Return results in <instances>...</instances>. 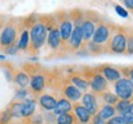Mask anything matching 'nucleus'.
Returning <instances> with one entry per match:
<instances>
[{"instance_id": "obj_22", "label": "nucleus", "mask_w": 133, "mask_h": 124, "mask_svg": "<svg viewBox=\"0 0 133 124\" xmlns=\"http://www.w3.org/2000/svg\"><path fill=\"white\" fill-rule=\"evenodd\" d=\"M15 81H16V84H17L21 89H25V87L30 84V77L26 72L19 71L15 75Z\"/></svg>"}, {"instance_id": "obj_32", "label": "nucleus", "mask_w": 133, "mask_h": 124, "mask_svg": "<svg viewBox=\"0 0 133 124\" xmlns=\"http://www.w3.org/2000/svg\"><path fill=\"white\" fill-rule=\"evenodd\" d=\"M106 124H124V122H123V119H122L121 115H115V117H112L111 119H109V122Z\"/></svg>"}, {"instance_id": "obj_5", "label": "nucleus", "mask_w": 133, "mask_h": 124, "mask_svg": "<svg viewBox=\"0 0 133 124\" xmlns=\"http://www.w3.org/2000/svg\"><path fill=\"white\" fill-rule=\"evenodd\" d=\"M111 34H112V31H111V28L109 27V25L100 22V24L97 25V27H96L95 32H94L92 42L96 43V44H99V46H102L104 43H106L110 39Z\"/></svg>"}, {"instance_id": "obj_12", "label": "nucleus", "mask_w": 133, "mask_h": 124, "mask_svg": "<svg viewBox=\"0 0 133 124\" xmlns=\"http://www.w3.org/2000/svg\"><path fill=\"white\" fill-rule=\"evenodd\" d=\"M71 108H73V106H71L70 101L66 98H61L59 101H57V105H56V108L53 110V112H54V115H62L69 113Z\"/></svg>"}, {"instance_id": "obj_16", "label": "nucleus", "mask_w": 133, "mask_h": 124, "mask_svg": "<svg viewBox=\"0 0 133 124\" xmlns=\"http://www.w3.org/2000/svg\"><path fill=\"white\" fill-rule=\"evenodd\" d=\"M36 111V101L33 100H26L21 102V114L25 118H29L35 113Z\"/></svg>"}, {"instance_id": "obj_20", "label": "nucleus", "mask_w": 133, "mask_h": 124, "mask_svg": "<svg viewBox=\"0 0 133 124\" xmlns=\"http://www.w3.org/2000/svg\"><path fill=\"white\" fill-rule=\"evenodd\" d=\"M116 111H118L119 113H126V112H133V102H129V101L126 100H119L117 103H116Z\"/></svg>"}, {"instance_id": "obj_18", "label": "nucleus", "mask_w": 133, "mask_h": 124, "mask_svg": "<svg viewBox=\"0 0 133 124\" xmlns=\"http://www.w3.org/2000/svg\"><path fill=\"white\" fill-rule=\"evenodd\" d=\"M115 113H116V110H115L114 106H110V105H104L100 111L97 112V114L102 118L104 120L111 119L112 117H115Z\"/></svg>"}, {"instance_id": "obj_34", "label": "nucleus", "mask_w": 133, "mask_h": 124, "mask_svg": "<svg viewBox=\"0 0 133 124\" xmlns=\"http://www.w3.org/2000/svg\"><path fill=\"white\" fill-rule=\"evenodd\" d=\"M26 95H27V91L25 90V89H22V90H20L19 92H17L16 98H24V97H26Z\"/></svg>"}, {"instance_id": "obj_8", "label": "nucleus", "mask_w": 133, "mask_h": 124, "mask_svg": "<svg viewBox=\"0 0 133 124\" xmlns=\"http://www.w3.org/2000/svg\"><path fill=\"white\" fill-rule=\"evenodd\" d=\"M84 41V37H83V32H81L80 26H75L73 32H71V36L69 38V43H68V47L70 48L71 50H78L81 48V43Z\"/></svg>"}, {"instance_id": "obj_36", "label": "nucleus", "mask_w": 133, "mask_h": 124, "mask_svg": "<svg viewBox=\"0 0 133 124\" xmlns=\"http://www.w3.org/2000/svg\"><path fill=\"white\" fill-rule=\"evenodd\" d=\"M129 76H131V79H132V84H133V69L129 71Z\"/></svg>"}, {"instance_id": "obj_14", "label": "nucleus", "mask_w": 133, "mask_h": 124, "mask_svg": "<svg viewBox=\"0 0 133 124\" xmlns=\"http://www.w3.org/2000/svg\"><path fill=\"white\" fill-rule=\"evenodd\" d=\"M64 95H65L66 100L74 101V102H76L78 100H80L81 97H83L81 91L78 87H75L73 84H69V85H66L64 87Z\"/></svg>"}, {"instance_id": "obj_15", "label": "nucleus", "mask_w": 133, "mask_h": 124, "mask_svg": "<svg viewBox=\"0 0 133 124\" xmlns=\"http://www.w3.org/2000/svg\"><path fill=\"white\" fill-rule=\"evenodd\" d=\"M38 103L41 105L43 110L46 111H53L56 108V105H57V100L51 95H42L38 100Z\"/></svg>"}, {"instance_id": "obj_35", "label": "nucleus", "mask_w": 133, "mask_h": 124, "mask_svg": "<svg viewBox=\"0 0 133 124\" xmlns=\"http://www.w3.org/2000/svg\"><path fill=\"white\" fill-rule=\"evenodd\" d=\"M123 4L126 5V8H128L129 10H133V0H124Z\"/></svg>"}, {"instance_id": "obj_2", "label": "nucleus", "mask_w": 133, "mask_h": 124, "mask_svg": "<svg viewBox=\"0 0 133 124\" xmlns=\"http://www.w3.org/2000/svg\"><path fill=\"white\" fill-rule=\"evenodd\" d=\"M109 50L116 54H122L127 50V36L122 31L114 33V36L111 37L109 43Z\"/></svg>"}, {"instance_id": "obj_19", "label": "nucleus", "mask_w": 133, "mask_h": 124, "mask_svg": "<svg viewBox=\"0 0 133 124\" xmlns=\"http://www.w3.org/2000/svg\"><path fill=\"white\" fill-rule=\"evenodd\" d=\"M44 77L42 75H35L32 77V80L30 81V85H31V89H32L35 92H41V91L44 89Z\"/></svg>"}, {"instance_id": "obj_30", "label": "nucleus", "mask_w": 133, "mask_h": 124, "mask_svg": "<svg viewBox=\"0 0 133 124\" xmlns=\"http://www.w3.org/2000/svg\"><path fill=\"white\" fill-rule=\"evenodd\" d=\"M4 50H5V53H6V54L15 55V54H17V52H19V47H17V44H12V46H10V47L5 48Z\"/></svg>"}, {"instance_id": "obj_3", "label": "nucleus", "mask_w": 133, "mask_h": 124, "mask_svg": "<svg viewBox=\"0 0 133 124\" xmlns=\"http://www.w3.org/2000/svg\"><path fill=\"white\" fill-rule=\"evenodd\" d=\"M115 90H116V96L118 98L128 101L133 96V84L131 80L126 79V77L119 79L115 84Z\"/></svg>"}, {"instance_id": "obj_4", "label": "nucleus", "mask_w": 133, "mask_h": 124, "mask_svg": "<svg viewBox=\"0 0 133 124\" xmlns=\"http://www.w3.org/2000/svg\"><path fill=\"white\" fill-rule=\"evenodd\" d=\"M16 36H17V28L15 27V25H6L1 34H0V46L4 48L12 46L15 43Z\"/></svg>"}, {"instance_id": "obj_7", "label": "nucleus", "mask_w": 133, "mask_h": 124, "mask_svg": "<svg viewBox=\"0 0 133 124\" xmlns=\"http://www.w3.org/2000/svg\"><path fill=\"white\" fill-rule=\"evenodd\" d=\"M95 26L96 22L91 19H83L80 24V28L81 32H83V37H84V41L85 42H90V39H92V36H94V32H95Z\"/></svg>"}, {"instance_id": "obj_31", "label": "nucleus", "mask_w": 133, "mask_h": 124, "mask_svg": "<svg viewBox=\"0 0 133 124\" xmlns=\"http://www.w3.org/2000/svg\"><path fill=\"white\" fill-rule=\"evenodd\" d=\"M127 53L133 54V33H131L127 37Z\"/></svg>"}, {"instance_id": "obj_29", "label": "nucleus", "mask_w": 133, "mask_h": 124, "mask_svg": "<svg viewBox=\"0 0 133 124\" xmlns=\"http://www.w3.org/2000/svg\"><path fill=\"white\" fill-rule=\"evenodd\" d=\"M88 47H89L91 53L99 54V53L101 52V46H99V44H96V43H94V42H89L88 43Z\"/></svg>"}, {"instance_id": "obj_1", "label": "nucleus", "mask_w": 133, "mask_h": 124, "mask_svg": "<svg viewBox=\"0 0 133 124\" xmlns=\"http://www.w3.org/2000/svg\"><path fill=\"white\" fill-rule=\"evenodd\" d=\"M48 37V30L47 26L43 22H37L32 26L30 31V39H31V49L32 50H38L39 48L46 42V38Z\"/></svg>"}, {"instance_id": "obj_24", "label": "nucleus", "mask_w": 133, "mask_h": 124, "mask_svg": "<svg viewBox=\"0 0 133 124\" xmlns=\"http://www.w3.org/2000/svg\"><path fill=\"white\" fill-rule=\"evenodd\" d=\"M71 84L75 86V87H78L79 90H86L88 87H89V82L86 81V80H84V79H81V77L79 76H73L71 77Z\"/></svg>"}, {"instance_id": "obj_11", "label": "nucleus", "mask_w": 133, "mask_h": 124, "mask_svg": "<svg viewBox=\"0 0 133 124\" xmlns=\"http://www.w3.org/2000/svg\"><path fill=\"white\" fill-rule=\"evenodd\" d=\"M74 115L80 120L81 124H88L91 120V114L89 113V111L83 105H79V103H76L74 106Z\"/></svg>"}, {"instance_id": "obj_9", "label": "nucleus", "mask_w": 133, "mask_h": 124, "mask_svg": "<svg viewBox=\"0 0 133 124\" xmlns=\"http://www.w3.org/2000/svg\"><path fill=\"white\" fill-rule=\"evenodd\" d=\"M90 84V87L91 90L96 92V93H101V92H104L105 89L107 87V80L105 79L101 74H96L92 76L91 79V81L89 82Z\"/></svg>"}, {"instance_id": "obj_27", "label": "nucleus", "mask_w": 133, "mask_h": 124, "mask_svg": "<svg viewBox=\"0 0 133 124\" xmlns=\"http://www.w3.org/2000/svg\"><path fill=\"white\" fill-rule=\"evenodd\" d=\"M124 124H133V112H126L121 114Z\"/></svg>"}, {"instance_id": "obj_10", "label": "nucleus", "mask_w": 133, "mask_h": 124, "mask_svg": "<svg viewBox=\"0 0 133 124\" xmlns=\"http://www.w3.org/2000/svg\"><path fill=\"white\" fill-rule=\"evenodd\" d=\"M73 22L69 19H63L59 24V33H61V38L62 42H66L69 41L73 32Z\"/></svg>"}, {"instance_id": "obj_33", "label": "nucleus", "mask_w": 133, "mask_h": 124, "mask_svg": "<svg viewBox=\"0 0 133 124\" xmlns=\"http://www.w3.org/2000/svg\"><path fill=\"white\" fill-rule=\"evenodd\" d=\"M92 124H106V120H104L99 114H95L92 118Z\"/></svg>"}, {"instance_id": "obj_25", "label": "nucleus", "mask_w": 133, "mask_h": 124, "mask_svg": "<svg viewBox=\"0 0 133 124\" xmlns=\"http://www.w3.org/2000/svg\"><path fill=\"white\" fill-rule=\"evenodd\" d=\"M102 98H104L105 102L110 106H114L118 102V97L115 95V93H112V92H104V93H102Z\"/></svg>"}, {"instance_id": "obj_38", "label": "nucleus", "mask_w": 133, "mask_h": 124, "mask_svg": "<svg viewBox=\"0 0 133 124\" xmlns=\"http://www.w3.org/2000/svg\"><path fill=\"white\" fill-rule=\"evenodd\" d=\"M0 30H1V21H0Z\"/></svg>"}, {"instance_id": "obj_28", "label": "nucleus", "mask_w": 133, "mask_h": 124, "mask_svg": "<svg viewBox=\"0 0 133 124\" xmlns=\"http://www.w3.org/2000/svg\"><path fill=\"white\" fill-rule=\"evenodd\" d=\"M115 11H116L121 17H128V11L124 9V8H122L121 5H115Z\"/></svg>"}, {"instance_id": "obj_21", "label": "nucleus", "mask_w": 133, "mask_h": 124, "mask_svg": "<svg viewBox=\"0 0 133 124\" xmlns=\"http://www.w3.org/2000/svg\"><path fill=\"white\" fill-rule=\"evenodd\" d=\"M29 43H30V32L27 30H24V31L21 32L20 41H19V43H17V47H19V49H21V50H26L30 46Z\"/></svg>"}, {"instance_id": "obj_6", "label": "nucleus", "mask_w": 133, "mask_h": 124, "mask_svg": "<svg viewBox=\"0 0 133 124\" xmlns=\"http://www.w3.org/2000/svg\"><path fill=\"white\" fill-rule=\"evenodd\" d=\"M81 103L85 107L86 110L89 111V113L91 115L97 114L99 112V103H97V98L95 95L92 93H85L81 97Z\"/></svg>"}, {"instance_id": "obj_37", "label": "nucleus", "mask_w": 133, "mask_h": 124, "mask_svg": "<svg viewBox=\"0 0 133 124\" xmlns=\"http://www.w3.org/2000/svg\"><path fill=\"white\" fill-rule=\"evenodd\" d=\"M5 55H3V54H0V59H4Z\"/></svg>"}, {"instance_id": "obj_26", "label": "nucleus", "mask_w": 133, "mask_h": 124, "mask_svg": "<svg viewBox=\"0 0 133 124\" xmlns=\"http://www.w3.org/2000/svg\"><path fill=\"white\" fill-rule=\"evenodd\" d=\"M10 111H11L12 117H15V118L22 117V114H21V103H19V102H17V103H14V105L11 106Z\"/></svg>"}, {"instance_id": "obj_23", "label": "nucleus", "mask_w": 133, "mask_h": 124, "mask_svg": "<svg viewBox=\"0 0 133 124\" xmlns=\"http://www.w3.org/2000/svg\"><path fill=\"white\" fill-rule=\"evenodd\" d=\"M76 119L75 115L71 113H65V114L58 115L57 118V124H75Z\"/></svg>"}, {"instance_id": "obj_17", "label": "nucleus", "mask_w": 133, "mask_h": 124, "mask_svg": "<svg viewBox=\"0 0 133 124\" xmlns=\"http://www.w3.org/2000/svg\"><path fill=\"white\" fill-rule=\"evenodd\" d=\"M102 76L109 81H118L121 79V71L112 67H104L102 68Z\"/></svg>"}, {"instance_id": "obj_13", "label": "nucleus", "mask_w": 133, "mask_h": 124, "mask_svg": "<svg viewBox=\"0 0 133 124\" xmlns=\"http://www.w3.org/2000/svg\"><path fill=\"white\" fill-rule=\"evenodd\" d=\"M47 41H48V46L52 48V49H58V48L61 47L62 38H61L59 30H58V28H54V27H53V28L49 31V33H48Z\"/></svg>"}]
</instances>
